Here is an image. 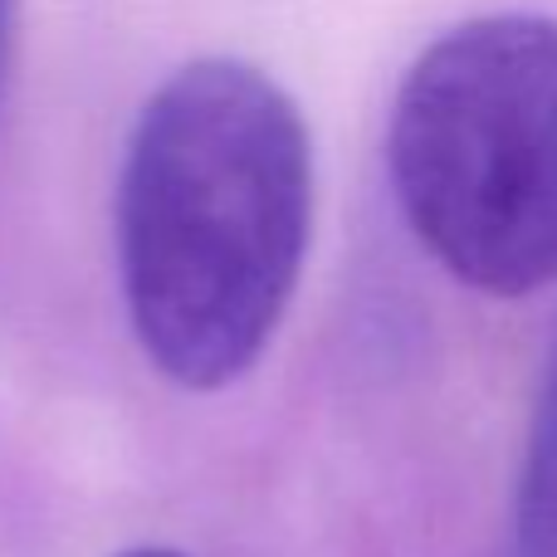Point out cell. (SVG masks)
I'll list each match as a JSON object with an SVG mask.
<instances>
[{"label":"cell","mask_w":557,"mask_h":557,"mask_svg":"<svg viewBox=\"0 0 557 557\" xmlns=\"http://www.w3.org/2000/svg\"><path fill=\"white\" fill-rule=\"evenodd\" d=\"M313 231L298 103L245 59H191L143 103L117 176V264L157 372L215 392L255 367Z\"/></svg>","instance_id":"obj_1"},{"label":"cell","mask_w":557,"mask_h":557,"mask_svg":"<svg viewBox=\"0 0 557 557\" xmlns=\"http://www.w3.org/2000/svg\"><path fill=\"white\" fill-rule=\"evenodd\" d=\"M386 162L401 215L455 278L519 298L557 274V20L504 10L406 69Z\"/></svg>","instance_id":"obj_2"},{"label":"cell","mask_w":557,"mask_h":557,"mask_svg":"<svg viewBox=\"0 0 557 557\" xmlns=\"http://www.w3.org/2000/svg\"><path fill=\"white\" fill-rule=\"evenodd\" d=\"M513 529L523 557H557V357L543 376L539 411L529 425V450L519 470Z\"/></svg>","instance_id":"obj_3"},{"label":"cell","mask_w":557,"mask_h":557,"mask_svg":"<svg viewBox=\"0 0 557 557\" xmlns=\"http://www.w3.org/2000/svg\"><path fill=\"white\" fill-rule=\"evenodd\" d=\"M10 39H15V0H0V94H5V69H10Z\"/></svg>","instance_id":"obj_4"},{"label":"cell","mask_w":557,"mask_h":557,"mask_svg":"<svg viewBox=\"0 0 557 557\" xmlns=\"http://www.w3.org/2000/svg\"><path fill=\"white\" fill-rule=\"evenodd\" d=\"M117 557H182V553H172V548H133V553H117Z\"/></svg>","instance_id":"obj_5"}]
</instances>
